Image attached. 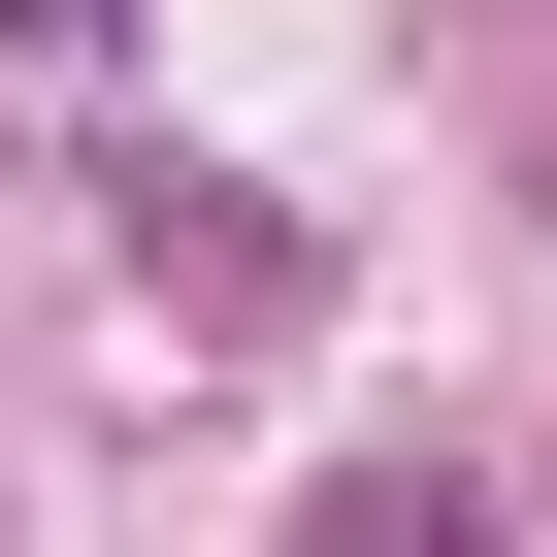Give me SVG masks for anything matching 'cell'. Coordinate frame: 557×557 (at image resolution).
I'll return each mask as SVG.
<instances>
[{
  "label": "cell",
  "mask_w": 557,
  "mask_h": 557,
  "mask_svg": "<svg viewBox=\"0 0 557 557\" xmlns=\"http://www.w3.org/2000/svg\"><path fill=\"white\" fill-rule=\"evenodd\" d=\"M296 296H329V262L262 230L230 164H132V329H197V361H296Z\"/></svg>",
  "instance_id": "cell-1"
},
{
  "label": "cell",
  "mask_w": 557,
  "mask_h": 557,
  "mask_svg": "<svg viewBox=\"0 0 557 557\" xmlns=\"http://www.w3.org/2000/svg\"><path fill=\"white\" fill-rule=\"evenodd\" d=\"M296 557H492V492H459V459H329V492H296Z\"/></svg>",
  "instance_id": "cell-2"
},
{
  "label": "cell",
  "mask_w": 557,
  "mask_h": 557,
  "mask_svg": "<svg viewBox=\"0 0 557 557\" xmlns=\"http://www.w3.org/2000/svg\"><path fill=\"white\" fill-rule=\"evenodd\" d=\"M99 34H132V0H0V99H66V66H99Z\"/></svg>",
  "instance_id": "cell-3"
}]
</instances>
